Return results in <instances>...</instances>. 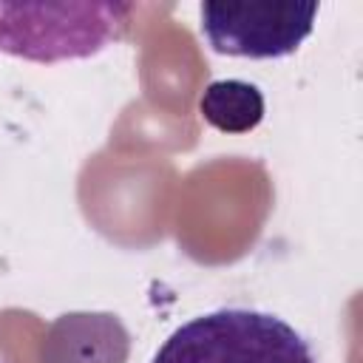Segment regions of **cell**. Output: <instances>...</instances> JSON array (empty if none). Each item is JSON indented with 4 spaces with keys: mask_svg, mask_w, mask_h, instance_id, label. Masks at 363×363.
I'll list each match as a JSON object with an SVG mask.
<instances>
[{
    "mask_svg": "<svg viewBox=\"0 0 363 363\" xmlns=\"http://www.w3.org/2000/svg\"><path fill=\"white\" fill-rule=\"evenodd\" d=\"M150 363H318L309 340L284 318L224 306L182 323Z\"/></svg>",
    "mask_w": 363,
    "mask_h": 363,
    "instance_id": "obj_1",
    "label": "cell"
},
{
    "mask_svg": "<svg viewBox=\"0 0 363 363\" xmlns=\"http://www.w3.org/2000/svg\"><path fill=\"white\" fill-rule=\"evenodd\" d=\"M130 3H0V51L31 62L85 60L116 43Z\"/></svg>",
    "mask_w": 363,
    "mask_h": 363,
    "instance_id": "obj_2",
    "label": "cell"
},
{
    "mask_svg": "<svg viewBox=\"0 0 363 363\" xmlns=\"http://www.w3.org/2000/svg\"><path fill=\"white\" fill-rule=\"evenodd\" d=\"M199 111L204 122L221 133H247L261 125L267 102L255 82L213 79L199 99Z\"/></svg>",
    "mask_w": 363,
    "mask_h": 363,
    "instance_id": "obj_4",
    "label": "cell"
},
{
    "mask_svg": "<svg viewBox=\"0 0 363 363\" xmlns=\"http://www.w3.org/2000/svg\"><path fill=\"white\" fill-rule=\"evenodd\" d=\"M320 6L298 0L267 3H201V34L227 57L278 60L292 54L315 28Z\"/></svg>",
    "mask_w": 363,
    "mask_h": 363,
    "instance_id": "obj_3",
    "label": "cell"
}]
</instances>
